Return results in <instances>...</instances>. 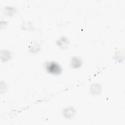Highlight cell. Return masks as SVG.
Wrapping results in <instances>:
<instances>
[{"label":"cell","instance_id":"6da1fadb","mask_svg":"<svg viewBox=\"0 0 125 125\" xmlns=\"http://www.w3.org/2000/svg\"><path fill=\"white\" fill-rule=\"evenodd\" d=\"M44 67L46 71L52 75H58L62 72L61 66L55 61H48L45 63Z\"/></svg>","mask_w":125,"mask_h":125},{"label":"cell","instance_id":"7a4b0ae2","mask_svg":"<svg viewBox=\"0 0 125 125\" xmlns=\"http://www.w3.org/2000/svg\"><path fill=\"white\" fill-rule=\"evenodd\" d=\"M56 43L60 48L62 49H65L68 47L69 42L66 37L62 36L56 41Z\"/></svg>","mask_w":125,"mask_h":125},{"label":"cell","instance_id":"3957f363","mask_svg":"<svg viewBox=\"0 0 125 125\" xmlns=\"http://www.w3.org/2000/svg\"><path fill=\"white\" fill-rule=\"evenodd\" d=\"M75 113V110L72 106H68L65 107L63 110V116L66 119H70L72 118Z\"/></svg>","mask_w":125,"mask_h":125},{"label":"cell","instance_id":"277c9868","mask_svg":"<svg viewBox=\"0 0 125 125\" xmlns=\"http://www.w3.org/2000/svg\"><path fill=\"white\" fill-rule=\"evenodd\" d=\"M71 66L73 68H78L81 66L82 64V59L78 57H73L71 60Z\"/></svg>","mask_w":125,"mask_h":125},{"label":"cell","instance_id":"5b68a950","mask_svg":"<svg viewBox=\"0 0 125 125\" xmlns=\"http://www.w3.org/2000/svg\"><path fill=\"white\" fill-rule=\"evenodd\" d=\"M101 85L98 83H93L91 85L90 90L93 95L99 94L101 92Z\"/></svg>","mask_w":125,"mask_h":125},{"label":"cell","instance_id":"8992f818","mask_svg":"<svg viewBox=\"0 0 125 125\" xmlns=\"http://www.w3.org/2000/svg\"><path fill=\"white\" fill-rule=\"evenodd\" d=\"M40 44L37 42H31L30 45L29 46V51L32 53H36L40 50Z\"/></svg>","mask_w":125,"mask_h":125}]
</instances>
